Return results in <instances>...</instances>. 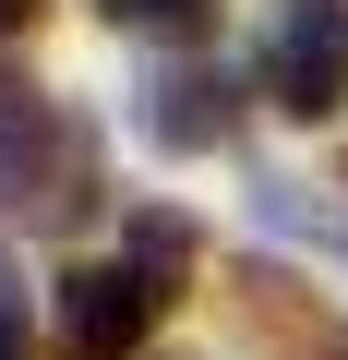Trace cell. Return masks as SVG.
Masks as SVG:
<instances>
[{"label":"cell","instance_id":"1","mask_svg":"<svg viewBox=\"0 0 348 360\" xmlns=\"http://www.w3.org/2000/svg\"><path fill=\"white\" fill-rule=\"evenodd\" d=\"M108 205V168H96V132L49 96H0V217L25 229H84Z\"/></svg>","mask_w":348,"mask_h":360},{"label":"cell","instance_id":"2","mask_svg":"<svg viewBox=\"0 0 348 360\" xmlns=\"http://www.w3.org/2000/svg\"><path fill=\"white\" fill-rule=\"evenodd\" d=\"M252 96L288 108V120H336L348 108V0H288L264 60H252Z\"/></svg>","mask_w":348,"mask_h":360},{"label":"cell","instance_id":"3","mask_svg":"<svg viewBox=\"0 0 348 360\" xmlns=\"http://www.w3.org/2000/svg\"><path fill=\"white\" fill-rule=\"evenodd\" d=\"M156 312H168V276H156L144 252L72 264V276H60V360H132V348L156 336Z\"/></svg>","mask_w":348,"mask_h":360},{"label":"cell","instance_id":"4","mask_svg":"<svg viewBox=\"0 0 348 360\" xmlns=\"http://www.w3.org/2000/svg\"><path fill=\"white\" fill-rule=\"evenodd\" d=\"M240 108H252V84H240L228 60H156L144 96H132V132H144L156 156H217V144L240 132Z\"/></svg>","mask_w":348,"mask_h":360},{"label":"cell","instance_id":"5","mask_svg":"<svg viewBox=\"0 0 348 360\" xmlns=\"http://www.w3.org/2000/svg\"><path fill=\"white\" fill-rule=\"evenodd\" d=\"M217 300H228V324H240L264 360H348V324H336L300 276H276V264H228Z\"/></svg>","mask_w":348,"mask_h":360},{"label":"cell","instance_id":"6","mask_svg":"<svg viewBox=\"0 0 348 360\" xmlns=\"http://www.w3.org/2000/svg\"><path fill=\"white\" fill-rule=\"evenodd\" d=\"M108 25H132V37H205L217 25V0H96Z\"/></svg>","mask_w":348,"mask_h":360},{"label":"cell","instance_id":"7","mask_svg":"<svg viewBox=\"0 0 348 360\" xmlns=\"http://www.w3.org/2000/svg\"><path fill=\"white\" fill-rule=\"evenodd\" d=\"M0 360H25V288H13V264H0Z\"/></svg>","mask_w":348,"mask_h":360},{"label":"cell","instance_id":"8","mask_svg":"<svg viewBox=\"0 0 348 360\" xmlns=\"http://www.w3.org/2000/svg\"><path fill=\"white\" fill-rule=\"evenodd\" d=\"M37 13H49V0H0V49H13V37H37Z\"/></svg>","mask_w":348,"mask_h":360}]
</instances>
